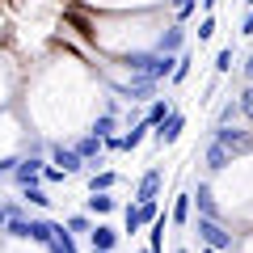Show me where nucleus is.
I'll return each instance as SVG.
<instances>
[{"instance_id":"f257e3e1","label":"nucleus","mask_w":253,"mask_h":253,"mask_svg":"<svg viewBox=\"0 0 253 253\" xmlns=\"http://www.w3.org/2000/svg\"><path fill=\"white\" fill-rule=\"evenodd\" d=\"M190 224H194V232L203 236V245H211V249H219V253H232V232H228L219 219H211V215H190Z\"/></svg>"},{"instance_id":"f03ea898","label":"nucleus","mask_w":253,"mask_h":253,"mask_svg":"<svg viewBox=\"0 0 253 253\" xmlns=\"http://www.w3.org/2000/svg\"><path fill=\"white\" fill-rule=\"evenodd\" d=\"M181 131H186V114H181V110H169V114L156 123L152 139H156V148H169V144H177V139H181Z\"/></svg>"},{"instance_id":"7ed1b4c3","label":"nucleus","mask_w":253,"mask_h":253,"mask_svg":"<svg viewBox=\"0 0 253 253\" xmlns=\"http://www.w3.org/2000/svg\"><path fill=\"white\" fill-rule=\"evenodd\" d=\"M110 89H114V97H126V101H152L156 81H148V76H131L126 84H110Z\"/></svg>"},{"instance_id":"20e7f679","label":"nucleus","mask_w":253,"mask_h":253,"mask_svg":"<svg viewBox=\"0 0 253 253\" xmlns=\"http://www.w3.org/2000/svg\"><path fill=\"white\" fill-rule=\"evenodd\" d=\"M215 144H224L228 152H232V161H236V156H245L253 148V139H249V131H236V126L228 123V126H215Z\"/></svg>"},{"instance_id":"39448f33","label":"nucleus","mask_w":253,"mask_h":253,"mask_svg":"<svg viewBox=\"0 0 253 253\" xmlns=\"http://www.w3.org/2000/svg\"><path fill=\"white\" fill-rule=\"evenodd\" d=\"M51 165H55V169H63V173H68V177H72V173H81V169H84L81 152H76L72 144H51Z\"/></svg>"},{"instance_id":"423d86ee","label":"nucleus","mask_w":253,"mask_h":253,"mask_svg":"<svg viewBox=\"0 0 253 253\" xmlns=\"http://www.w3.org/2000/svg\"><path fill=\"white\" fill-rule=\"evenodd\" d=\"M42 156H34V152H30V156H21V161H13V173H9V177L13 181H17V186H30V181H38V177H42Z\"/></svg>"},{"instance_id":"0eeeda50","label":"nucleus","mask_w":253,"mask_h":253,"mask_svg":"<svg viewBox=\"0 0 253 253\" xmlns=\"http://www.w3.org/2000/svg\"><path fill=\"white\" fill-rule=\"evenodd\" d=\"M181 46H186V30H181V21H173V26L161 30V38H156L152 51H165V55H177Z\"/></svg>"},{"instance_id":"6e6552de","label":"nucleus","mask_w":253,"mask_h":253,"mask_svg":"<svg viewBox=\"0 0 253 253\" xmlns=\"http://www.w3.org/2000/svg\"><path fill=\"white\" fill-rule=\"evenodd\" d=\"M72 148L81 152L84 165H106V156H101V152H106V148H101V135H93V131H89V135H81Z\"/></svg>"},{"instance_id":"1a4fd4ad","label":"nucleus","mask_w":253,"mask_h":253,"mask_svg":"<svg viewBox=\"0 0 253 253\" xmlns=\"http://www.w3.org/2000/svg\"><path fill=\"white\" fill-rule=\"evenodd\" d=\"M51 232H55L51 219H42V215H26V241H34V245H51Z\"/></svg>"},{"instance_id":"9d476101","label":"nucleus","mask_w":253,"mask_h":253,"mask_svg":"<svg viewBox=\"0 0 253 253\" xmlns=\"http://www.w3.org/2000/svg\"><path fill=\"white\" fill-rule=\"evenodd\" d=\"M190 203H194V211H199V215L219 219V207H215V199H211V186H207V181H199V190H190Z\"/></svg>"},{"instance_id":"9b49d317","label":"nucleus","mask_w":253,"mask_h":253,"mask_svg":"<svg viewBox=\"0 0 253 253\" xmlns=\"http://www.w3.org/2000/svg\"><path fill=\"white\" fill-rule=\"evenodd\" d=\"M114 126H118V101L114 97H106V110L97 114V123H93V135H114Z\"/></svg>"},{"instance_id":"f8f14e48","label":"nucleus","mask_w":253,"mask_h":253,"mask_svg":"<svg viewBox=\"0 0 253 253\" xmlns=\"http://www.w3.org/2000/svg\"><path fill=\"white\" fill-rule=\"evenodd\" d=\"M118 236H123V232L110 228V224H93V228H89V245H93V249H110V253H114Z\"/></svg>"},{"instance_id":"ddd939ff","label":"nucleus","mask_w":253,"mask_h":253,"mask_svg":"<svg viewBox=\"0 0 253 253\" xmlns=\"http://www.w3.org/2000/svg\"><path fill=\"white\" fill-rule=\"evenodd\" d=\"M148 131H152V123H148V118H139V123L131 126L126 135H118V152H135V148L148 139Z\"/></svg>"},{"instance_id":"4468645a","label":"nucleus","mask_w":253,"mask_h":253,"mask_svg":"<svg viewBox=\"0 0 253 253\" xmlns=\"http://www.w3.org/2000/svg\"><path fill=\"white\" fill-rule=\"evenodd\" d=\"M190 215H194V203H190V190H181L177 199H173V207H169V224L186 228V224H190Z\"/></svg>"},{"instance_id":"2eb2a0df","label":"nucleus","mask_w":253,"mask_h":253,"mask_svg":"<svg viewBox=\"0 0 253 253\" xmlns=\"http://www.w3.org/2000/svg\"><path fill=\"white\" fill-rule=\"evenodd\" d=\"M46 249H51V253H81V249H76V232H68V224H55Z\"/></svg>"},{"instance_id":"dca6fc26","label":"nucleus","mask_w":253,"mask_h":253,"mask_svg":"<svg viewBox=\"0 0 253 253\" xmlns=\"http://www.w3.org/2000/svg\"><path fill=\"white\" fill-rule=\"evenodd\" d=\"M161 177H165L161 169H148L144 177H139V186H135V203L139 199H161Z\"/></svg>"},{"instance_id":"f3484780","label":"nucleus","mask_w":253,"mask_h":253,"mask_svg":"<svg viewBox=\"0 0 253 253\" xmlns=\"http://www.w3.org/2000/svg\"><path fill=\"white\" fill-rule=\"evenodd\" d=\"M203 161H207V169H211V173H219V169H228V165H232V152H228L224 144H215V139H211L207 152H203Z\"/></svg>"},{"instance_id":"a211bd4d","label":"nucleus","mask_w":253,"mask_h":253,"mask_svg":"<svg viewBox=\"0 0 253 253\" xmlns=\"http://www.w3.org/2000/svg\"><path fill=\"white\" fill-rule=\"evenodd\" d=\"M118 199L110 194V190H89V211L93 215H106V211H114Z\"/></svg>"},{"instance_id":"6ab92c4d","label":"nucleus","mask_w":253,"mask_h":253,"mask_svg":"<svg viewBox=\"0 0 253 253\" xmlns=\"http://www.w3.org/2000/svg\"><path fill=\"white\" fill-rule=\"evenodd\" d=\"M21 199H26L30 207H38V211H46V207H51V194H46V190L38 186V181H30V186H21Z\"/></svg>"},{"instance_id":"aec40b11","label":"nucleus","mask_w":253,"mask_h":253,"mask_svg":"<svg viewBox=\"0 0 253 253\" xmlns=\"http://www.w3.org/2000/svg\"><path fill=\"white\" fill-rule=\"evenodd\" d=\"M118 186V173L114 169H93L89 173V190H114Z\"/></svg>"},{"instance_id":"412c9836","label":"nucleus","mask_w":253,"mask_h":253,"mask_svg":"<svg viewBox=\"0 0 253 253\" xmlns=\"http://www.w3.org/2000/svg\"><path fill=\"white\" fill-rule=\"evenodd\" d=\"M135 232H144V219L135 207H123V236H135Z\"/></svg>"},{"instance_id":"4be33fe9","label":"nucleus","mask_w":253,"mask_h":253,"mask_svg":"<svg viewBox=\"0 0 253 253\" xmlns=\"http://www.w3.org/2000/svg\"><path fill=\"white\" fill-rule=\"evenodd\" d=\"M169 110H173V106H169V101H165V97H152V101H148V114H144V118H148V123L156 126V123H161L165 114H169Z\"/></svg>"},{"instance_id":"5701e85b","label":"nucleus","mask_w":253,"mask_h":253,"mask_svg":"<svg viewBox=\"0 0 253 253\" xmlns=\"http://www.w3.org/2000/svg\"><path fill=\"white\" fill-rule=\"evenodd\" d=\"M236 118H241V106H236V101H224L219 114H215V126H228V123H236Z\"/></svg>"},{"instance_id":"b1692460","label":"nucleus","mask_w":253,"mask_h":253,"mask_svg":"<svg viewBox=\"0 0 253 253\" xmlns=\"http://www.w3.org/2000/svg\"><path fill=\"white\" fill-rule=\"evenodd\" d=\"M89 228H93L89 211H76V215H68V232H84V236H89Z\"/></svg>"},{"instance_id":"393cba45","label":"nucleus","mask_w":253,"mask_h":253,"mask_svg":"<svg viewBox=\"0 0 253 253\" xmlns=\"http://www.w3.org/2000/svg\"><path fill=\"white\" fill-rule=\"evenodd\" d=\"M232 63H236V55H232V46H224V51L215 55V72L224 76V72H232Z\"/></svg>"},{"instance_id":"a878e982","label":"nucleus","mask_w":253,"mask_h":253,"mask_svg":"<svg viewBox=\"0 0 253 253\" xmlns=\"http://www.w3.org/2000/svg\"><path fill=\"white\" fill-rule=\"evenodd\" d=\"M236 106H241V118H253V84H245V93L236 97Z\"/></svg>"},{"instance_id":"bb28decb","label":"nucleus","mask_w":253,"mask_h":253,"mask_svg":"<svg viewBox=\"0 0 253 253\" xmlns=\"http://www.w3.org/2000/svg\"><path fill=\"white\" fill-rule=\"evenodd\" d=\"M211 34H215V17H211V13H203V21H199V42H207Z\"/></svg>"},{"instance_id":"cd10ccee","label":"nucleus","mask_w":253,"mask_h":253,"mask_svg":"<svg viewBox=\"0 0 253 253\" xmlns=\"http://www.w3.org/2000/svg\"><path fill=\"white\" fill-rule=\"evenodd\" d=\"M63 177H68L63 169H55V165H42V177H38V181H51V186H55V181H63Z\"/></svg>"},{"instance_id":"c85d7f7f","label":"nucleus","mask_w":253,"mask_h":253,"mask_svg":"<svg viewBox=\"0 0 253 253\" xmlns=\"http://www.w3.org/2000/svg\"><path fill=\"white\" fill-rule=\"evenodd\" d=\"M194 9H199V0H186V4H177L173 13H177V21H190V17H194Z\"/></svg>"},{"instance_id":"c756f323","label":"nucleus","mask_w":253,"mask_h":253,"mask_svg":"<svg viewBox=\"0 0 253 253\" xmlns=\"http://www.w3.org/2000/svg\"><path fill=\"white\" fill-rule=\"evenodd\" d=\"M241 34H253V4H249V13H245V26H241Z\"/></svg>"},{"instance_id":"7c9ffc66","label":"nucleus","mask_w":253,"mask_h":253,"mask_svg":"<svg viewBox=\"0 0 253 253\" xmlns=\"http://www.w3.org/2000/svg\"><path fill=\"white\" fill-rule=\"evenodd\" d=\"M9 173H13V161H0V181L9 177Z\"/></svg>"},{"instance_id":"2f4dec72","label":"nucleus","mask_w":253,"mask_h":253,"mask_svg":"<svg viewBox=\"0 0 253 253\" xmlns=\"http://www.w3.org/2000/svg\"><path fill=\"white\" fill-rule=\"evenodd\" d=\"M245 76H249V84H253V55L245 59Z\"/></svg>"},{"instance_id":"473e14b6","label":"nucleus","mask_w":253,"mask_h":253,"mask_svg":"<svg viewBox=\"0 0 253 253\" xmlns=\"http://www.w3.org/2000/svg\"><path fill=\"white\" fill-rule=\"evenodd\" d=\"M215 4L219 0H203V13H215Z\"/></svg>"},{"instance_id":"72a5a7b5","label":"nucleus","mask_w":253,"mask_h":253,"mask_svg":"<svg viewBox=\"0 0 253 253\" xmlns=\"http://www.w3.org/2000/svg\"><path fill=\"white\" fill-rule=\"evenodd\" d=\"M4 219H9V211H4V207H0V228H4Z\"/></svg>"},{"instance_id":"f704fd0d","label":"nucleus","mask_w":253,"mask_h":253,"mask_svg":"<svg viewBox=\"0 0 253 253\" xmlns=\"http://www.w3.org/2000/svg\"><path fill=\"white\" fill-rule=\"evenodd\" d=\"M177 4H186V0H173V9H177Z\"/></svg>"},{"instance_id":"c9c22d12","label":"nucleus","mask_w":253,"mask_h":253,"mask_svg":"<svg viewBox=\"0 0 253 253\" xmlns=\"http://www.w3.org/2000/svg\"><path fill=\"white\" fill-rule=\"evenodd\" d=\"M93 253H110V249H93Z\"/></svg>"},{"instance_id":"e433bc0d","label":"nucleus","mask_w":253,"mask_h":253,"mask_svg":"<svg viewBox=\"0 0 253 253\" xmlns=\"http://www.w3.org/2000/svg\"><path fill=\"white\" fill-rule=\"evenodd\" d=\"M177 253H190V249H177Z\"/></svg>"}]
</instances>
